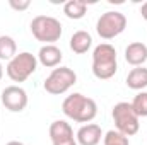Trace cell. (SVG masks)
I'll return each mask as SVG.
<instances>
[{"instance_id":"ba28073f","label":"cell","mask_w":147,"mask_h":145,"mask_svg":"<svg viewBox=\"0 0 147 145\" xmlns=\"http://www.w3.org/2000/svg\"><path fill=\"white\" fill-rule=\"evenodd\" d=\"M2 104L10 113H21L28 106V92L21 85H9L2 91Z\"/></svg>"},{"instance_id":"7402d4cb","label":"cell","mask_w":147,"mask_h":145,"mask_svg":"<svg viewBox=\"0 0 147 145\" xmlns=\"http://www.w3.org/2000/svg\"><path fill=\"white\" fill-rule=\"evenodd\" d=\"M2 77H3V67H2V63H0V80H2Z\"/></svg>"},{"instance_id":"ac0fdd59","label":"cell","mask_w":147,"mask_h":145,"mask_svg":"<svg viewBox=\"0 0 147 145\" xmlns=\"http://www.w3.org/2000/svg\"><path fill=\"white\" fill-rule=\"evenodd\" d=\"M103 145H130V142H128V137H125L123 133L116 130H110L103 137Z\"/></svg>"},{"instance_id":"5bb4252c","label":"cell","mask_w":147,"mask_h":145,"mask_svg":"<svg viewBox=\"0 0 147 145\" xmlns=\"http://www.w3.org/2000/svg\"><path fill=\"white\" fill-rule=\"evenodd\" d=\"M127 85L132 91H142L147 87V68L146 67H135L127 75Z\"/></svg>"},{"instance_id":"4fadbf2b","label":"cell","mask_w":147,"mask_h":145,"mask_svg":"<svg viewBox=\"0 0 147 145\" xmlns=\"http://www.w3.org/2000/svg\"><path fill=\"white\" fill-rule=\"evenodd\" d=\"M91 46H92V36L87 31H75L70 38V50L77 55L87 53Z\"/></svg>"},{"instance_id":"52a82bcc","label":"cell","mask_w":147,"mask_h":145,"mask_svg":"<svg viewBox=\"0 0 147 145\" xmlns=\"http://www.w3.org/2000/svg\"><path fill=\"white\" fill-rule=\"evenodd\" d=\"M127 28V17L125 14L118 10H108L101 14V17L96 22V33L103 39H113L120 36Z\"/></svg>"},{"instance_id":"9c48e42d","label":"cell","mask_w":147,"mask_h":145,"mask_svg":"<svg viewBox=\"0 0 147 145\" xmlns=\"http://www.w3.org/2000/svg\"><path fill=\"white\" fill-rule=\"evenodd\" d=\"M50 140L51 145H77V140L74 137V130L70 123L65 119H57L50 125Z\"/></svg>"},{"instance_id":"3957f363","label":"cell","mask_w":147,"mask_h":145,"mask_svg":"<svg viewBox=\"0 0 147 145\" xmlns=\"http://www.w3.org/2000/svg\"><path fill=\"white\" fill-rule=\"evenodd\" d=\"M31 33L45 44H55L63 33L62 22L51 15H36L31 21Z\"/></svg>"},{"instance_id":"44dd1931","label":"cell","mask_w":147,"mask_h":145,"mask_svg":"<svg viewBox=\"0 0 147 145\" xmlns=\"http://www.w3.org/2000/svg\"><path fill=\"white\" fill-rule=\"evenodd\" d=\"M5 145H24L22 142H17V140H12V142H9V144H5Z\"/></svg>"},{"instance_id":"e0dca14e","label":"cell","mask_w":147,"mask_h":145,"mask_svg":"<svg viewBox=\"0 0 147 145\" xmlns=\"http://www.w3.org/2000/svg\"><path fill=\"white\" fill-rule=\"evenodd\" d=\"M130 104H132V108H134L135 114L139 118H147V92L146 91H140L134 97V101Z\"/></svg>"},{"instance_id":"7c38bea8","label":"cell","mask_w":147,"mask_h":145,"mask_svg":"<svg viewBox=\"0 0 147 145\" xmlns=\"http://www.w3.org/2000/svg\"><path fill=\"white\" fill-rule=\"evenodd\" d=\"M125 60L132 67H144L147 62V44L142 41H134L125 48Z\"/></svg>"},{"instance_id":"6da1fadb","label":"cell","mask_w":147,"mask_h":145,"mask_svg":"<svg viewBox=\"0 0 147 145\" xmlns=\"http://www.w3.org/2000/svg\"><path fill=\"white\" fill-rule=\"evenodd\" d=\"M62 111L69 119H72L75 123H86L87 125L96 118L98 104L94 99H91L80 92H74L63 99Z\"/></svg>"},{"instance_id":"30bf717a","label":"cell","mask_w":147,"mask_h":145,"mask_svg":"<svg viewBox=\"0 0 147 145\" xmlns=\"http://www.w3.org/2000/svg\"><path fill=\"white\" fill-rule=\"evenodd\" d=\"M101 138H103V130L96 123L82 125L75 135V140L79 145H98L101 142Z\"/></svg>"},{"instance_id":"ffe728a7","label":"cell","mask_w":147,"mask_h":145,"mask_svg":"<svg viewBox=\"0 0 147 145\" xmlns=\"http://www.w3.org/2000/svg\"><path fill=\"white\" fill-rule=\"evenodd\" d=\"M140 14H142V19L147 22V2L142 5V7H140Z\"/></svg>"},{"instance_id":"8992f818","label":"cell","mask_w":147,"mask_h":145,"mask_svg":"<svg viewBox=\"0 0 147 145\" xmlns=\"http://www.w3.org/2000/svg\"><path fill=\"white\" fill-rule=\"evenodd\" d=\"M77 82V73L74 72L69 67H57L53 68L51 73L45 79V91L51 96H60L65 94L70 87H74V84Z\"/></svg>"},{"instance_id":"7a4b0ae2","label":"cell","mask_w":147,"mask_h":145,"mask_svg":"<svg viewBox=\"0 0 147 145\" xmlns=\"http://www.w3.org/2000/svg\"><path fill=\"white\" fill-rule=\"evenodd\" d=\"M118 70L116 50L110 43H101L92 51V73L99 80H108Z\"/></svg>"},{"instance_id":"277c9868","label":"cell","mask_w":147,"mask_h":145,"mask_svg":"<svg viewBox=\"0 0 147 145\" xmlns=\"http://www.w3.org/2000/svg\"><path fill=\"white\" fill-rule=\"evenodd\" d=\"M38 68V56L29 53V51H22V53H17L9 63H7V68L5 72L9 75V79L12 82H26L33 73L36 72Z\"/></svg>"},{"instance_id":"5b68a950","label":"cell","mask_w":147,"mask_h":145,"mask_svg":"<svg viewBox=\"0 0 147 145\" xmlns=\"http://www.w3.org/2000/svg\"><path fill=\"white\" fill-rule=\"evenodd\" d=\"M111 116H113V121H115V126H116V132L123 133L125 137H132L139 132L140 128V123H139V116L135 114V111L132 108L130 103H118L113 106L111 111Z\"/></svg>"},{"instance_id":"d6986e66","label":"cell","mask_w":147,"mask_h":145,"mask_svg":"<svg viewBox=\"0 0 147 145\" xmlns=\"http://www.w3.org/2000/svg\"><path fill=\"white\" fill-rule=\"evenodd\" d=\"M9 5H10L14 10H19V12H21V10L29 9V7H31V2H29V0H19V2H17V0H10Z\"/></svg>"},{"instance_id":"9a60e30c","label":"cell","mask_w":147,"mask_h":145,"mask_svg":"<svg viewBox=\"0 0 147 145\" xmlns=\"http://www.w3.org/2000/svg\"><path fill=\"white\" fill-rule=\"evenodd\" d=\"M86 12H87V3L84 0H69L63 3V14L69 19L79 21L86 15Z\"/></svg>"},{"instance_id":"8fae6325","label":"cell","mask_w":147,"mask_h":145,"mask_svg":"<svg viewBox=\"0 0 147 145\" xmlns=\"http://www.w3.org/2000/svg\"><path fill=\"white\" fill-rule=\"evenodd\" d=\"M63 58V53L55 44H43L38 51V62L46 68H57Z\"/></svg>"},{"instance_id":"2e32d148","label":"cell","mask_w":147,"mask_h":145,"mask_svg":"<svg viewBox=\"0 0 147 145\" xmlns=\"http://www.w3.org/2000/svg\"><path fill=\"white\" fill-rule=\"evenodd\" d=\"M16 55H17V44H16L14 38L2 34L0 36V60L10 62Z\"/></svg>"}]
</instances>
